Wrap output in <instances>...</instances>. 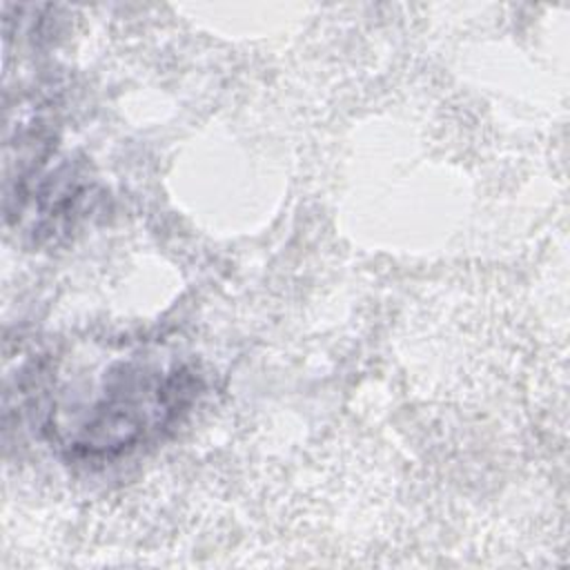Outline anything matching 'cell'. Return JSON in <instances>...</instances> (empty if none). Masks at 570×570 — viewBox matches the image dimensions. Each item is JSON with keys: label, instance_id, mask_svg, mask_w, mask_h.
Listing matches in <instances>:
<instances>
[{"label": "cell", "instance_id": "cell-1", "mask_svg": "<svg viewBox=\"0 0 570 570\" xmlns=\"http://www.w3.org/2000/svg\"><path fill=\"white\" fill-rule=\"evenodd\" d=\"M87 394V403L51 412V430L71 454L109 459L169 428L198 394V379L178 361L129 356L114 361Z\"/></svg>", "mask_w": 570, "mask_h": 570}]
</instances>
